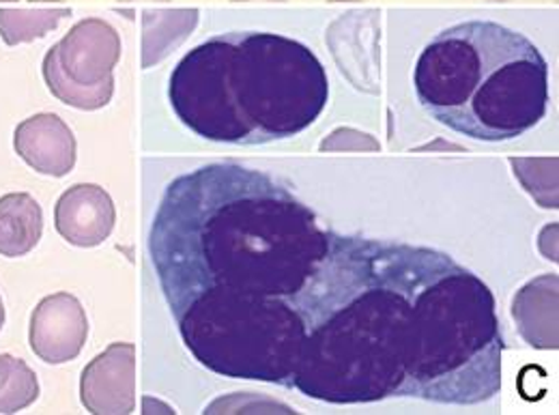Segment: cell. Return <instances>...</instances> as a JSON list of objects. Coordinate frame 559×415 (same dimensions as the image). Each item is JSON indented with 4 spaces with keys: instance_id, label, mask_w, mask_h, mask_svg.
Masks as SVG:
<instances>
[{
    "instance_id": "obj_18",
    "label": "cell",
    "mask_w": 559,
    "mask_h": 415,
    "mask_svg": "<svg viewBox=\"0 0 559 415\" xmlns=\"http://www.w3.org/2000/svg\"><path fill=\"white\" fill-rule=\"evenodd\" d=\"M321 151H379V140L353 128H338L321 142Z\"/></svg>"
},
{
    "instance_id": "obj_15",
    "label": "cell",
    "mask_w": 559,
    "mask_h": 415,
    "mask_svg": "<svg viewBox=\"0 0 559 415\" xmlns=\"http://www.w3.org/2000/svg\"><path fill=\"white\" fill-rule=\"evenodd\" d=\"M39 399V381L31 366L0 353V414H17Z\"/></svg>"
},
{
    "instance_id": "obj_3",
    "label": "cell",
    "mask_w": 559,
    "mask_h": 415,
    "mask_svg": "<svg viewBox=\"0 0 559 415\" xmlns=\"http://www.w3.org/2000/svg\"><path fill=\"white\" fill-rule=\"evenodd\" d=\"M328 97V73L308 46L254 31L197 46L168 82L179 121L201 139L226 144L297 137L321 117Z\"/></svg>"
},
{
    "instance_id": "obj_14",
    "label": "cell",
    "mask_w": 559,
    "mask_h": 415,
    "mask_svg": "<svg viewBox=\"0 0 559 415\" xmlns=\"http://www.w3.org/2000/svg\"><path fill=\"white\" fill-rule=\"evenodd\" d=\"M71 9H0V37L7 46L31 44L57 31Z\"/></svg>"
},
{
    "instance_id": "obj_11",
    "label": "cell",
    "mask_w": 559,
    "mask_h": 415,
    "mask_svg": "<svg viewBox=\"0 0 559 415\" xmlns=\"http://www.w3.org/2000/svg\"><path fill=\"white\" fill-rule=\"evenodd\" d=\"M349 15L355 35H350L347 20H338L336 24H332L328 33V44L332 48V55L338 68L343 73H347L350 82L359 91L377 93L379 91V50H364V48H377V26H372L370 33H366L361 39L359 31L366 13H349Z\"/></svg>"
},
{
    "instance_id": "obj_22",
    "label": "cell",
    "mask_w": 559,
    "mask_h": 415,
    "mask_svg": "<svg viewBox=\"0 0 559 415\" xmlns=\"http://www.w3.org/2000/svg\"><path fill=\"white\" fill-rule=\"evenodd\" d=\"M121 2H130V0H121ZM157 2H168V0H157Z\"/></svg>"
},
{
    "instance_id": "obj_20",
    "label": "cell",
    "mask_w": 559,
    "mask_h": 415,
    "mask_svg": "<svg viewBox=\"0 0 559 415\" xmlns=\"http://www.w3.org/2000/svg\"><path fill=\"white\" fill-rule=\"evenodd\" d=\"M439 146H443V149H461V146H456V144H445V142H441V140H439L437 144H426V146H421V149H430V151H432V149H439Z\"/></svg>"
},
{
    "instance_id": "obj_4",
    "label": "cell",
    "mask_w": 559,
    "mask_h": 415,
    "mask_svg": "<svg viewBox=\"0 0 559 415\" xmlns=\"http://www.w3.org/2000/svg\"><path fill=\"white\" fill-rule=\"evenodd\" d=\"M416 93L441 126L483 142L519 139L549 106V66L521 33L485 20L441 31L419 55Z\"/></svg>"
},
{
    "instance_id": "obj_13",
    "label": "cell",
    "mask_w": 559,
    "mask_h": 415,
    "mask_svg": "<svg viewBox=\"0 0 559 415\" xmlns=\"http://www.w3.org/2000/svg\"><path fill=\"white\" fill-rule=\"evenodd\" d=\"M44 233V211L31 194L0 199V257L17 259L33 252Z\"/></svg>"
},
{
    "instance_id": "obj_12",
    "label": "cell",
    "mask_w": 559,
    "mask_h": 415,
    "mask_svg": "<svg viewBox=\"0 0 559 415\" xmlns=\"http://www.w3.org/2000/svg\"><path fill=\"white\" fill-rule=\"evenodd\" d=\"M199 24V9H146L142 11V68L162 63Z\"/></svg>"
},
{
    "instance_id": "obj_19",
    "label": "cell",
    "mask_w": 559,
    "mask_h": 415,
    "mask_svg": "<svg viewBox=\"0 0 559 415\" xmlns=\"http://www.w3.org/2000/svg\"><path fill=\"white\" fill-rule=\"evenodd\" d=\"M558 224H549L540 233V250H543L545 259H549L554 263H558Z\"/></svg>"
},
{
    "instance_id": "obj_7",
    "label": "cell",
    "mask_w": 559,
    "mask_h": 415,
    "mask_svg": "<svg viewBox=\"0 0 559 415\" xmlns=\"http://www.w3.org/2000/svg\"><path fill=\"white\" fill-rule=\"evenodd\" d=\"M88 336V319L70 293H55L39 301L31 317L28 343L46 364L59 366L80 355Z\"/></svg>"
},
{
    "instance_id": "obj_2",
    "label": "cell",
    "mask_w": 559,
    "mask_h": 415,
    "mask_svg": "<svg viewBox=\"0 0 559 415\" xmlns=\"http://www.w3.org/2000/svg\"><path fill=\"white\" fill-rule=\"evenodd\" d=\"M332 230L274 177L210 164L168 183L148 254L175 321L293 297L330 252Z\"/></svg>"
},
{
    "instance_id": "obj_16",
    "label": "cell",
    "mask_w": 559,
    "mask_h": 415,
    "mask_svg": "<svg viewBox=\"0 0 559 415\" xmlns=\"http://www.w3.org/2000/svg\"><path fill=\"white\" fill-rule=\"evenodd\" d=\"M512 170L530 197L543 209H558V157H516Z\"/></svg>"
},
{
    "instance_id": "obj_9",
    "label": "cell",
    "mask_w": 559,
    "mask_h": 415,
    "mask_svg": "<svg viewBox=\"0 0 559 415\" xmlns=\"http://www.w3.org/2000/svg\"><path fill=\"white\" fill-rule=\"evenodd\" d=\"M13 146L39 175L66 177L75 166V137L61 117L50 112L22 121L15 128Z\"/></svg>"
},
{
    "instance_id": "obj_1",
    "label": "cell",
    "mask_w": 559,
    "mask_h": 415,
    "mask_svg": "<svg viewBox=\"0 0 559 415\" xmlns=\"http://www.w3.org/2000/svg\"><path fill=\"white\" fill-rule=\"evenodd\" d=\"M286 301L304 334L290 388L310 399L480 405L501 388L495 297L443 252L332 233Z\"/></svg>"
},
{
    "instance_id": "obj_8",
    "label": "cell",
    "mask_w": 559,
    "mask_h": 415,
    "mask_svg": "<svg viewBox=\"0 0 559 415\" xmlns=\"http://www.w3.org/2000/svg\"><path fill=\"white\" fill-rule=\"evenodd\" d=\"M117 222L110 194L95 183H78L70 188L55 208V226L59 235L78 248H95L104 244Z\"/></svg>"
},
{
    "instance_id": "obj_17",
    "label": "cell",
    "mask_w": 559,
    "mask_h": 415,
    "mask_svg": "<svg viewBox=\"0 0 559 415\" xmlns=\"http://www.w3.org/2000/svg\"><path fill=\"white\" fill-rule=\"evenodd\" d=\"M248 401L246 403V394H237L233 399H219L211 405L207 410V414H293L290 407L282 405L278 401H272V399H265V396H254V394H248Z\"/></svg>"
},
{
    "instance_id": "obj_10",
    "label": "cell",
    "mask_w": 559,
    "mask_h": 415,
    "mask_svg": "<svg viewBox=\"0 0 559 415\" xmlns=\"http://www.w3.org/2000/svg\"><path fill=\"white\" fill-rule=\"evenodd\" d=\"M559 277L545 274L527 282L512 301V317L523 341L534 348L559 346Z\"/></svg>"
},
{
    "instance_id": "obj_5",
    "label": "cell",
    "mask_w": 559,
    "mask_h": 415,
    "mask_svg": "<svg viewBox=\"0 0 559 415\" xmlns=\"http://www.w3.org/2000/svg\"><path fill=\"white\" fill-rule=\"evenodd\" d=\"M121 50V37L108 22L82 20L46 55L44 80L59 102L99 110L112 99Z\"/></svg>"
},
{
    "instance_id": "obj_6",
    "label": "cell",
    "mask_w": 559,
    "mask_h": 415,
    "mask_svg": "<svg viewBox=\"0 0 559 415\" xmlns=\"http://www.w3.org/2000/svg\"><path fill=\"white\" fill-rule=\"evenodd\" d=\"M80 401L91 414H132L136 410V346L115 343L99 353L82 370Z\"/></svg>"
},
{
    "instance_id": "obj_21",
    "label": "cell",
    "mask_w": 559,
    "mask_h": 415,
    "mask_svg": "<svg viewBox=\"0 0 559 415\" xmlns=\"http://www.w3.org/2000/svg\"><path fill=\"white\" fill-rule=\"evenodd\" d=\"M4 325V306H2V299H0V330Z\"/></svg>"
},
{
    "instance_id": "obj_23",
    "label": "cell",
    "mask_w": 559,
    "mask_h": 415,
    "mask_svg": "<svg viewBox=\"0 0 559 415\" xmlns=\"http://www.w3.org/2000/svg\"><path fill=\"white\" fill-rule=\"evenodd\" d=\"M280 2H284V0H280Z\"/></svg>"
},
{
    "instance_id": "obj_24",
    "label": "cell",
    "mask_w": 559,
    "mask_h": 415,
    "mask_svg": "<svg viewBox=\"0 0 559 415\" xmlns=\"http://www.w3.org/2000/svg\"><path fill=\"white\" fill-rule=\"evenodd\" d=\"M0 2H2V0H0Z\"/></svg>"
}]
</instances>
